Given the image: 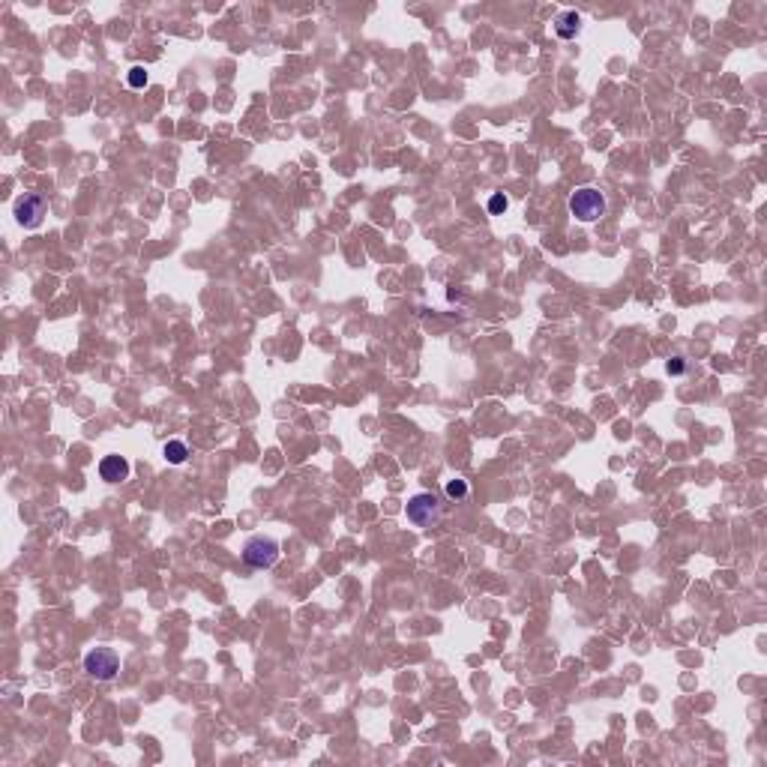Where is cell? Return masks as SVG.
<instances>
[{
    "label": "cell",
    "mask_w": 767,
    "mask_h": 767,
    "mask_svg": "<svg viewBox=\"0 0 767 767\" xmlns=\"http://www.w3.org/2000/svg\"><path fill=\"white\" fill-rule=\"evenodd\" d=\"M282 555V549L273 536H249L243 546V564L249 570H270Z\"/></svg>",
    "instance_id": "1"
},
{
    "label": "cell",
    "mask_w": 767,
    "mask_h": 767,
    "mask_svg": "<svg viewBox=\"0 0 767 767\" xmlns=\"http://www.w3.org/2000/svg\"><path fill=\"white\" fill-rule=\"evenodd\" d=\"M570 213L578 222H596L605 213V198L600 189L593 186H581L570 195Z\"/></svg>",
    "instance_id": "2"
},
{
    "label": "cell",
    "mask_w": 767,
    "mask_h": 767,
    "mask_svg": "<svg viewBox=\"0 0 767 767\" xmlns=\"http://www.w3.org/2000/svg\"><path fill=\"white\" fill-rule=\"evenodd\" d=\"M84 672H88L90 677H96V680L117 677V672H120L117 650H111V647H93L88 657H84Z\"/></svg>",
    "instance_id": "3"
},
{
    "label": "cell",
    "mask_w": 767,
    "mask_h": 767,
    "mask_svg": "<svg viewBox=\"0 0 767 767\" xmlns=\"http://www.w3.org/2000/svg\"><path fill=\"white\" fill-rule=\"evenodd\" d=\"M48 210V198L42 192H27L16 201V219L24 228H39L42 225V216Z\"/></svg>",
    "instance_id": "4"
},
{
    "label": "cell",
    "mask_w": 767,
    "mask_h": 767,
    "mask_svg": "<svg viewBox=\"0 0 767 767\" xmlns=\"http://www.w3.org/2000/svg\"><path fill=\"white\" fill-rule=\"evenodd\" d=\"M408 519L417 524V528H425V524H432L438 519V498L429 492H420L414 494V498L408 501Z\"/></svg>",
    "instance_id": "5"
},
{
    "label": "cell",
    "mask_w": 767,
    "mask_h": 767,
    "mask_svg": "<svg viewBox=\"0 0 767 767\" xmlns=\"http://www.w3.org/2000/svg\"><path fill=\"white\" fill-rule=\"evenodd\" d=\"M99 477H102L105 482H120L129 477V462H126L123 456H105L102 462H99Z\"/></svg>",
    "instance_id": "6"
},
{
    "label": "cell",
    "mask_w": 767,
    "mask_h": 767,
    "mask_svg": "<svg viewBox=\"0 0 767 767\" xmlns=\"http://www.w3.org/2000/svg\"><path fill=\"white\" fill-rule=\"evenodd\" d=\"M578 12H573V9H566V12H561V16L555 18V31H558V36L561 39H573L576 33H578Z\"/></svg>",
    "instance_id": "7"
},
{
    "label": "cell",
    "mask_w": 767,
    "mask_h": 767,
    "mask_svg": "<svg viewBox=\"0 0 767 767\" xmlns=\"http://www.w3.org/2000/svg\"><path fill=\"white\" fill-rule=\"evenodd\" d=\"M162 456L171 462V465H183V462H186V456H189V450H186V444H183V441H168L165 450H162Z\"/></svg>",
    "instance_id": "8"
},
{
    "label": "cell",
    "mask_w": 767,
    "mask_h": 767,
    "mask_svg": "<svg viewBox=\"0 0 767 767\" xmlns=\"http://www.w3.org/2000/svg\"><path fill=\"white\" fill-rule=\"evenodd\" d=\"M444 492H447V498L450 501H459V498H465L467 494V482L465 480H447V486H444Z\"/></svg>",
    "instance_id": "9"
},
{
    "label": "cell",
    "mask_w": 767,
    "mask_h": 767,
    "mask_svg": "<svg viewBox=\"0 0 767 767\" xmlns=\"http://www.w3.org/2000/svg\"><path fill=\"white\" fill-rule=\"evenodd\" d=\"M126 81H129V88L141 90L147 84V73H144V66H132L129 69V75H126Z\"/></svg>",
    "instance_id": "10"
},
{
    "label": "cell",
    "mask_w": 767,
    "mask_h": 767,
    "mask_svg": "<svg viewBox=\"0 0 767 767\" xmlns=\"http://www.w3.org/2000/svg\"><path fill=\"white\" fill-rule=\"evenodd\" d=\"M507 207H509L507 195H501V192H498V195H492V198H489V213H492V216H498V213H504Z\"/></svg>",
    "instance_id": "11"
},
{
    "label": "cell",
    "mask_w": 767,
    "mask_h": 767,
    "mask_svg": "<svg viewBox=\"0 0 767 767\" xmlns=\"http://www.w3.org/2000/svg\"><path fill=\"white\" fill-rule=\"evenodd\" d=\"M684 369H687L684 357H675V360H669V375H684Z\"/></svg>",
    "instance_id": "12"
}]
</instances>
